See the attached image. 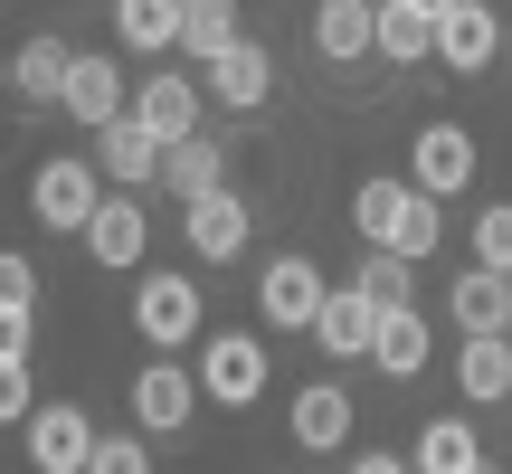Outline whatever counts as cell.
Here are the masks:
<instances>
[{
    "label": "cell",
    "mask_w": 512,
    "mask_h": 474,
    "mask_svg": "<svg viewBox=\"0 0 512 474\" xmlns=\"http://www.w3.org/2000/svg\"><path fill=\"white\" fill-rule=\"evenodd\" d=\"M209 95H219L228 114H256V105L275 95V57L256 48V38H238V48H219V57H209Z\"/></svg>",
    "instance_id": "obj_14"
},
{
    "label": "cell",
    "mask_w": 512,
    "mask_h": 474,
    "mask_svg": "<svg viewBox=\"0 0 512 474\" xmlns=\"http://www.w3.org/2000/svg\"><path fill=\"white\" fill-rule=\"evenodd\" d=\"M313 342H323L332 361H370V342H380V304H370L361 285H332L323 313H313Z\"/></svg>",
    "instance_id": "obj_10"
},
{
    "label": "cell",
    "mask_w": 512,
    "mask_h": 474,
    "mask_svg": "<svg viewBox=\"0 0 512 474\" xmlns=\"http://www.w3.org/2000/svg\"><path fill=\"white\" fill-rule=\"evenodd\" d=\"M162 190H181V209H190V200H209V190H228V152L209 143V133L171 143V152H162Z\"/></svg>",
    "instance_id": "obj_20"
},
{
    "label": "cell",
    "mask_w": 512,
    "mask_h": 474,
    "mask_svg": "<svg viewBox=\"0 0 512 474\" xmlns=\"http://www.w3.org/2000/svg\"><path fill=\"white\" fill-rule=\"evenodd\" d=\"M351 437V399L332 380H313V389H294V446H313V456H323V446H342Z\"/></svg>",
    "instance_id": "obj_21"
},
{
    "label": "cell",
    "mask_w": 512,
    "mask_h": 474,
    "mask_svg": "<svg viewBox=\"0 0 512 474\" xmlns=\"http://www.w3.org/2000/svg\"><path fill=\"white\" fill-rule=\"evenodd\" d=\"M313 48L323 57H380V0H323L313 10Z\"/></svg>",
    "instance_id": "obj_17"
},
{
    "label": "cell",
    "mask_w": 512,
    "mask_h": 474,
    "mask_svg": "<svg viewBox=\"0 0 512 474\" xmlns=\"http://www.w3.org/2000/svg\"><path fill=\"white\" fill-rule=\"evenodd\" d=\"M351 285H361V294H370V304H380V313H399L408 294H418V275H408V256H389V247H370V256H361V275H351Z\"/></svg>",
    "instance_id": "obj_29"
},
{
    "label": "cell",
    "mask_w": 512,
    "mask_h": 474,
    "mask_svg": "<svg viewBox=\"0 0 512 474\" xmlns=\"http://www.w3.org/2000/svg\"><path fill=\"white\" fill-rule=\"evenodd\" d=\"M418 10H437V19H446V10H456V0H418Z\"/></svg>",
    "instance_id": "obj_36"
},
{
    "label": "cell",
    "mask_w": 512,
    "mask_h": 474,
    "mask_svg": "<svg viewBox=\"0 0 512 474\" xmlns=\"http://www.w3.org/2000/svg\"><path fill=\"white\" fill-rule=\"evenodd\" d=\"M475 266L512 275V200H503V209H484V219H475Z\"/></svg>",
    "instance_id": "obj_30"
},
{
    "label": "cell",
    "mask_w": 512,
    "mask_h": 474,
    "mask_svg": "<svg viewBox=\"0 0 512 474\" xmlns=\"http://www.w3.org/2000/svg\"><path fill=\"white\" fill-rule=\"evenodd\" d=\"M133 332H143L152 351L200 342V285H190V275H143V285H133Z\"/></svg>",
    "instance_id": "obj_4"
},
{
    "label": "cell",
    "mask_w": 512,
    "mask_h": 474,
    "mask_svg": "<svg viewBox=\"0 0 512 474\" xmlns=\"http://www.w3.org/2000/svg\"><path fill=\"white\" fill-rule=\"evenodd\" d=\"M67 67H76V48L67 38H19V57H10V95L19 105H57V95H67Z\"/></svg>",
    "instance_id": "obj_16"
},
{
    "label": "cell",
    "mask_w": 512,
    "mask_h": 474,
    "mask_svg": "<svg viewBox=\"0 0 512 474\" xmlns=\"http://www.w3.org/2000/svg\"><path fill=\"white\" fill-rule=\"evenodd\" d=\"M380 57H399V67L437 57V10H418V0H380Z\"/></svg>",
    "instance_id": "obj_22"
},
{
    "label": "cell",
    "mask_w": 512,
    "mask_h": 474,
    "mask_svg": "<svg viewBox=\"0 0 512 474\" xmlns=\"http://www.w3.org/2000/svg\"><path fill=\"white\" fill-rule=\"evenodd\" d=\"M114 38L124 48H181V0H114Z\"/></svg>",
    "instance_id": "obj_24"
},
{
    "label": "cell",
    "mask_w": 512,
    "mask_h": 474,
    "mask_svg": "<svg viewBox=\"0 0 512 474\" xmlns=\"http://www.w3.org/2000/svg\"><path fill=\"white\" fill-rule=\"evenodd\" d=\"M29 313L38 304H0V361H29V332H38Z\"/></svg>",
    "instance_id": "obj_34"
},
{
    "label": "cell",
    "mask_w": 512,
    "mask_h": 474,
    "mask_svg": "<svg viewBox=\"0 0 512 474\" xmlns=\"http://www.w3.org/2000/svg\"><path fill=\"white\" fill-rule=\"evenodd\" d=\"M351 474H418V465H399V456H361Z\"/></svg>",
    "instance_id": "obj_35"
},
{
    "label": "cell",
    "mask_w": 512,
    "mask_h": 474,
    "mask_svg": "<svg viewBox=\"0 0 512 474\" xmlns=\"http://www.w3.org/2000/svg\"><path fill=\"white\" fill-rule=\"evenodd\" d=\"M200 418V370L190 361H143L133 370V427L143 437H181Z\"/></svg>",
    "instance_id": "obj_2"
},
{
    "label": "cell",
    "mask_w": 512,
    "mask_h": 474,
    "mask_svg": "<svg viewBox=\"0 0 512 474\" xmlns=\"http://www.w3.org/2000/svg\"><path fill=\"white\" fill-rule=\"evenodd\" d=\"M200 399H219V408H256L266 399V342H256V332H209Z\"/></svg>",
    "instance_id": "obj_3"
},
{
    "label": "cell",
    "mask_w": 512,
    "mask_h": 474,
    "mask_svg": "<svg viewBox=\"0 0 512 474\" xmlns=\"http://www.w3.org/2000/svg\"><path fill=\"white\" fill-rule=\"evenodd\" d=\"M408 181H418L427 200H456V190L475 181V133L465 124H427L418 143H408Z\"/></svg>",
    "instance_id": "obj_7"
},
{
    "label": "cell",
    "mask_w": 512,
    "mask_h": 474,
    "mask_svg": "<svg viewBox=\"0 0 512 474\" xmlns=\"http://www.w3.org/2000/svg\"><path fill=\"white\" fill-rule=\"evenodd\" d=\"M503 57V19L484 10V0H456V10L437 19V67H456V76H484Z\"/></svg>",
    "instance_id": "obj_8"
},
{
    "label": "cell",
    "mask_w": 512,
    "mask_h": 474,
    "mask_svg": "<svg viewBox=\"0 0 512 474\" xmlns=\"http://www.w3.org/2000/svg\"><path fill=\"white\" fill-rule=\"evenodd\" d=\"M484 456H475V427L465 418H427L418 427V474H475Z\"/></svg>",
    "instance_id": "obj_25"
},
{
    "label": "cell",
    "mask_w": 512,
    "mask_h": 474,
    "mask_svg": "<svg viewBox=\"0 0 512 474\" xmlns=\"http://www.w3.org/2000/svg\"><path fill=\"white\" fill-rule=\"evenodd\" d=\"M456 389H465L475 408L512 399V332H465V351H456Z\"/></svg>",
    "instance_id": "obj_19"
},
{
    "label": "cell",
    "mask_w": 512,
    "mask_h": 474,
    "mask_svg": "<svg viewBox=\"0 0 512 474\" xmlns=\"http://www.w3.org/2000/svg\"><path fill=\"white\" fill-rule=\"evenodd\" d=\"M437 237H446V200H427V190H408V209H399V237H389V256H437Z\"/></svg>",
    "instance_id": "obj_28"
},
{
    "label": "cell",
    "mask_w": 512,
    "mask_h": 474,
    "mask_svg": "<svg viewBox=\"0 0 512 474\" xmlns=\"http://www.w3.org/2000/svg\"><path fill=\"white\" fill-rule=\"evenodd\" d=\"M181 48H190V57L238 48V0H181Z\"/></svg>",
    "instance_id": "obj_27"
},
{
    "label": "cell",
    "mask_w": 512,
    "mask_h": 474,
    "mask_svg": "<svg viewBox=\"0 0 512 474\" xmlns=\"http://www.w3.org/2000/svg\"><path fill=\"white\" fill-rule=\"evenodd\" d=\"M29 465L38 474H86L95 465V418L76 399H38L29 408Z\"/></svg>",
    "instance_id": "obj_5"
},
{
    "label": "cell",
    "mask_w": 512,
    "mask_h": 474,
    "mask_svg": "<svg viewBox=\"0 0 512 474\" xmlns=\"http://www.w3.org/2000/svg\"><path fill=\"white\" fill-rule=\"evenodd\" d=\"M38 389H29V361H0V427H29Z\"/></svg>",
    "instance_id": "obj_32"
},
{
    "label": "cell",
    "mask_w": 512,
    "mask_h": 474,
    "mask_svg": "<svg viewBox=\"0 0 512 474\" xmlns=\"http://www.w3.org/2000/svg\"><path fill=\"white\" fill-rule=\"evenodd\" d=\"M0 304H38V266L19 247H0Z\"/></svg>",
    "instance_id": "obj_33"
},
{
    "label": "cell",
    "mask_w": 512,
    "mask_h": 474,
    "mask_svg": "<svg viewBox=\"0 0 512 474\" xmlns=\"http://www.w3.org/2000/svg\"><path fill=\"white\" fill-rule=\"evenodd\" d=\"M200 105H209V95L200 86H190V76H143V95H133V124H143L152 133V143H190V133H200Z\"/></svg>",
    "instance_id": "obj_9"
},
{
    "label": "cell",
    "mask_w": 512,
    "mask_h": 474,
    "mask_svg": "<svg viewBox=\"0 0 512 474\" xmlns=\"http://www.w3.org/2000/svg\"><path fill=\"white\" fill-rule=\"evenodd\" d=\"M95 171H105L114 190H152V181H162V143H152L133 114H114V124L95 133Z\"/></svg>",
    "instance_id": "obj_12"
},
{
    "label": "cell",
    "mask_w": 512,
    "mask_h": 474,
    "mask_svg": "<svg viewBox=\"0 0 512 474\" xmlns=\"http://www.w3.org/2000/svg\"><path fill=\"white\" fill-rule=\"evenodd\" d=\"M57 105H67L86 133H105L114 114H124V67H114V57H76V67H67V95H57Z\"/></svg>",
    "instance_id": "obj_18"
},
{
    "label": "cell",
    "mask_w": 512,
    "mask_h": 474,
    "mask_svg": "<svg viewBox=\"0 0 512 474\" xmlns=\"http://www.w3.org/2000/svg\"><path fill=\"white\" fill-rule=\"evenodd\" d=\"M446 313H456V332H512V275L465 266L456 285H446Z\"/></svg>",
    "instance_id": "obj_15"
},
{
    "label": "cell",
    "mask_w": 512,
    "mask_h": 474,
    "mask_svg": "<svg viewBox=\"0 0 512 474\" xmlns=\"http://www.w3.org/2000/svg\"><path fill=\"white\" fill-rule=\"evenodd\" d=\"M143 247H152L143 200H133V190H105V209L86 219V256L95 266H143Z\"/></svg>",
    "instance_id": "obj_11"
},
{
    "label": "cell",
    "mask_w": 512,
    "mask_h": 474,
    "mask_svg": "<svg viewBox=\"0 0 512 474\" xmlns=\"http://www.w3.org/2000/svg\"><path fill=\"white\" fill-rule=\"evenodd\" d=\"M181 237H190V256L228 266V256L247 247V200H238V190H209V200H190V209H181Z\"/></svg>",
    "instance_id": "obj_13"
},
{
    "label": "cell",
    "mask_w": 512,
    "mask_h": 474,
    "mask_svg": "<svg viewBox=\"0 0 512 474\" xmlns=\"http://www.w3.org/2000/svg\"><path fill=\"white\" fill-rule=\"evenodd\" d=\"M86 474H152V446L143 437H95V465Z\"/></svg>",
    "instance_id": "obj_31"
},
{
    "label": "cell",
    "mask_w": 512,
    "mask_h": 474,
    "mask_svg": "<svg viewBox=\"0 0 512 474\" xmlns=\"http://www.w3.org/2000/svg\"><path fill=\"white\" fill-rule=\"evenodd\" d=\"M475 474H494V465H475Z\"/></svg>",
    "instance_id": "obj_37"
},
{
    "label": "cell",
    "mask_w": 512,
    "mask_h": 474,
    "mask_svg": "<svg viewBox=\"0 0 512 474\" xmlns=\"http://www.w3.org/2000/svg\"><path fill=\"white\" fill-rule=\"evenodd\" d=\"M408 190H418V181H361V190H351V228H361L370 247H389V237H399Z\"/></svg>",
    "instance_id": "obj_26"
},
{
    "label": "cell",
    "mask_w": 512,
    "mask_h": 474,
    "mask_svg": "<svg viewBox=\"0 0 512 474\" xmlns=\"http://www.w3.org/2000/svg\"><path fill=\"white\" fill-rule=\"evenodd\" d=\"M323 266L313 256H275L266 275H256V313H266L275 332H313V313H323Z\"/></svg>",
    "instance_id": "obj_6"
},
{
    "label": "cell",
    "mask_w": 512,
    "mask_h": 474,
    "mask_svg": "<svg viewBox=\"0 0 512 474\" xmlns=\"http://www.w3.org/2000/svg\"><path fill=\"white\" fill-rule=\"evenodd\" d=\"M105 209V171L95 162H38V181H29V219L38 228H57V237H86V219Z\"/></svg>",
    "instance_id": "obj_1"
},
{
    "label": "cell",
    "mask_w": 512,
    "mask_h": 474,
    "mask_svg": "<svg viewBox=\"0 0 512 474\" xmlns=\"http://www.w3.org/2000/svg\"><path fill=\"white\" fill-rule=\"evenodd\" d=\"M370 361H380L389 380H418V370H427V323H418V304L380 313V342H370Z\"/></svg>",
    "instance_id": "obj_23"
},
{
    "label": "cell",
    "mask_w": 512,
    "mask_h": 474,
    "mask_svg": "<svg viewBox=\"0 0 512 474\" xmlns=\"http://www.w3.org/2000/svg\"><path fill=\"white\" fill-rule=\"evenodd\" d=\"M503 48H512V29H503Z\"/></svg>",
    "instance_id": "obj_38"
}]
</instances>
